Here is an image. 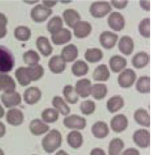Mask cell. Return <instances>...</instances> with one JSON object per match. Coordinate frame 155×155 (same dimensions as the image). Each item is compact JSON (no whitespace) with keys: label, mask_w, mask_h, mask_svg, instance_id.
Wrapping results in <instances>:
<instances>
[{"label":"cell","mask_w":155,"mask_h":155,"mask_svg":"<svg viewBox=\"0 0 155 155\" xmlns=\"http://www.w3.org/2000/svg\"><path fill=\"white\" fill-rule=\"evenodd\" d=\"M42 92L41 90L36 87H30L26 88L23 94L24 102L28 105H34L38 103L41 99Z\"/></svg>","instance_id":"5bb4252c"},{"label":"cell","mask_w":155,"mask_h":155,"mask_svg":"<svg viewBox=\"0 0 155 155\" xmlns=\"http://www.w3.org/2000/svg\"><path fill=\"white\" fill-rule=\"evenodd\" d=\"M140 7L145 11L149 12L150 10V1L142 0L139 1Z\"/></svg>","instance_id":"f907efd6"},{"label":"cell","mask_w":155,"mask_h":155,"mask_svg":"<svg viewBox=\"0 0 155 155\" xmlns=\"http://www.w3.org/2000/svg\"><path fill=\"white\" fill-rule=\"evenodd\" d=\"M7 22L8 19L6 16L2 13L0 12V39L3 38L7 35Z\"/></svg>","instance_id":"bcb514c9"},{"label":"cell","mask_w":155,"mask_h":155,"mask_svg":"<svg viewBox=\"0 0 155 155\" xmlns=\"http://www.w3.org/2000/svg\"><path fill=\"white\" fill-rule=\"evenodd\" d=\"M79 109L84 115L89 116L94 112L96 110V104L91 100H85L81 103Z\"/></svg>","instance_id":"ee69618b"},{"label":"cell","mask_w":155,"mask_h":155,"mask_svg":"<svg viewBox=\"0 0 155 155\" xmlns=\"http://www.w3.org/2000/svg\"><path fill=\"white\" fill-rule=\"evenodd\" d=\"M15 65V58L11 51L6 47L0 45V73H7Z\"/></svg>","instance_id":"7a4b0ae2"},{"label":"cell","mask_w":155,"mask_h":155,"mask_svg":"<svg viewBox=\"0 0 155 155\" xmlns=\"http://www.w3.org/2000/svg\"><path fill=\"white\" fill-rule=\"evenodd\" d=\"M62 94L66 102L70 104H75L79 101V96L74 87L71 85H66L62 90Z\"/></svg>","instance_id":"74e56055"},{"label":"cell","mask_w":155,"mask_h":155,"mask_svg":"<svg viewBox=\"0 0 155 155\" xmlns=\"http://www.w3.org/2000/svg\"><path fill=\"white\" fill-rule=\"evenodd\" d=\"M90 155H107V154L102 148L95 147L90 151Z\"/></svg>","instance_id":"681fc988"},{"label":"cell","mask_w":155,"mask_h":155,"mask_svg":"<svg viewBox=\"0 0 155 155\" xmlns=\"http://www.w3.org/2000/svg\"><path fill=\"white\" fill-rule=\"evenodd\" d=\"M132 138L134 143L140 148H147L150 145V133L146 129L142 128L136 130Z\"/></svg>","instance_id":"9c48e42d"},{"label":"cell","mask_w":155,"mask_h":155,"mask_svg":"<svg viewBox=\"0 0 155 155\" xmlns=\"http://www.w3.org/2000/svg\"><path fill=\"white\" fill-rule=\"evenodd\" d=\"M48 66L51 73L60 74L65 71L67 65L61 55H54L49 59Z\"/></svg>","instance_id":"2e32d148"},{"label":"cell","mask_w":155,"mask_h":155,"mask_svg":"<svg viewBox=\"0 0 155 155\" xmlns=\"http://www.w3.org/2000/svg\"><path fill=\"white\" fill-rule=\"evenodd\" d=\"M79 54L78 47L73 44L65 45L61 50V56L67 62H72L76 60Z\"/></svg>","instance_id":"603a6c76"},{"label":"cell","mask_w":155,"mask_h":155,"mask_svg":"<svg viewBox=\"0 0 155 155\" xmlns=\"http://www.w3.org/2000/svg\"><path fill=\"white\" fill-rule=\"evenodd\" d=\"M28 128L30 132L34 136H39L46 134L50 131V126L42 119H34L30 121Z\"/></svg>","instance_id":"4fadbf2b"},{"label":"cell","mask_w":155,"mask_h":155,"mask_svg":"<svg viewBox=\"0 0 155 155\" xmlns=\"http://www.w3.org/2000/svg\"><path fill=\"white\" fill-rule=\"evenodd\" d=\"M119 39L118 35L110 31L102 32L99 37V41L101 46L107 50L113 48L116 44Z\"/></svg>","instance_id":"30bf717a"},{"label":"cell","mask_w":155,"mask_h":155,"mask_svg":"<svg viewBox=\"0 0 155 155\" xmlns=\"http://www.w3.org/2000/svg\"><path fill=\"white\" fill-rule=\"evenodd\" d=\"M110 70L115 73H120L127 65V59L120 55H114L111 56L108 61Z\"/></svg>","instance_id":"44dd1931"},{"label":"cell","mask_w":155,"mask_h":155,"mask_svg":"<svg viewBox=\"0 0 155 155\" xmlns=\"http://www.w3.org/2000/svg\"><path fill=\"white\" fill-rule=\"evenodd\" d=\"M59 116V113L54 108H47L41 113L42 120L46 124L56 122Z\"/></svg>","instance_id":"60d3db41"},{"label":"cell","mask_w":155,"mask_h":155,"mask_svg":"<svg viewBox=\"0 0 155 155\" xmlns=\"http://www.w3.org/2000/svg\"><path fill=\"white\" fill-rule=\"evenodd\" d=\"M31 155H37V154H31Z\"/></svg>","instance_id":"6f0895ef"},{"label":"cell","mask_w":155,"mask_h":155,"mask_svg":"<svg viewBox=\"0 0 155 155\" xmlns=\"http://www.w3.org/2000/svg\"><path fill=\"white\" fill-rule=\"evenodd\" d=\"M16 82L14 79L7 73H0V91H8L15 90Z\"/></svg>","instance_id":"4dcf8cb0"},{"label":"cell","mask_w":155,"mask_h":155,"mask_svg":"<svg viewBox=\"0 0 155 155\" xmlns=\"http://www.w3.org/2000/svg\"><path fill=\"white\" fill-rule=\"evenodd\" d=\"M0 98L4 106L9 109L19 105L22 101L21 94L15 90L3 92Z\"/></svg>","instance_id":"8992f818"},{"label":"cell","mask_w":155,"mask_h":155,"mask_svg":"<svg viewBox=\"0 0 155 155\" xmlns=\"http://www.w3.org/2000/svg\"><path fill=\"white\" fill-rule=\"evenodd\" d=\"M92 77L93 80L98 82H105L110 77V71L107 65L105 64H100L94 70Z\"/></svg>","instance_id":"484cf974"},{"label":"cell","mask_w":155,"mask_h":155,"mask_svg":"<svg viewBox=\"0 0 155 155\" xmlns=\"http://www.w3.org/2000/svg\"><path fill=\"white\" fill-rule=\"evenodd\" d=\"M110 4L115 8L119 9V10H122V9L125 8L127 6V5L128 4V1H127V0H122V1L112 0V1H111Z\"/></svg>","instance_id":"7dc6e473"},{"label":"cell","mask_w":155,"mask_h":155,"mask_svg":"<svg viewBox=\"0 0 155 155\" xmlns=\"http://www.w3.org/2000/svg\"><path fill=\"white\" fill-rule=\"evenodd\" d=\"M24 62L28 66H35L39 64L40 56L34 50H28L25 51L22 55Z\"/></svg>","instance_id":"ab89813d"},{"label":"cell","mask_w":155,"mask_h":155,"mask_svg":"<svg viewBox=\"0 0 155 155\" xmlns=\"http://www.w3.org/2000/svg\"><path fill=\"white\" fill-rule=\"evenodd\" d=\"M91 131L94 137L102 139L108 135L110 129L106 122L104 121H97L93 124Z\"/></svg>","instance_id":"d6986e66"},{"label":"cell","mask_w":155,"mask_h":155,"mask_svg":"<svg viewBox=\"0 0 155 155\" xmlns=\"http://www.w3.org/2000/svg\"><path fill=\"white\" fill-rule=\"evenodd\" d=\"M108 93L107 86L102 83L92 85L91 95L96 100H101L105 97Z\"/></svg>","instance_id":"8d00e7d4"},{"label":"cell","mask_w":155,"mask_h":155,"mask_svg":"<svg viewBox=\"0 0 155 155\" xmlns=\"http://www.w3.org/2000/svg\"><path fill=\"white\" fill-rule=\"evenodd\" d=\"M121 155H140V153L136 148L130 147L125 150L122 153Z\"/></svg>","instance_id":"c3c4849f"},{"label":"cell","mask_w":155,"mask_h":155,"mask_svg":"<svg viewBox=\"0 0 155 155\" xmlns=\"http://www.w3.org/2000/svg\"><path fill=\"white\" fill-rule=\"evenodd\" d=\"M150 62V55L145 51H140L135 54L131 59L132 65L136 69L145 67Z\"/></svg>","instance_id":"83f0119b"},{"label":"cell","mask_w":155,"mask_h":155,"mask_svg":"<svg viewBox=\"0 0 155 155\" xmlns=\"http://www.w3.org/2000/svg\"><path fill=\"white\" fill-rule=\"evenodd\" d=\"M26 73L31 82L36 81L42 78L44 74V69L39 64L35 66H28L26 67Z\"/></svg>","instance_id":"d6a6232c"},{"label":"cell","mask_w":155,"mask_h":155,"mask_svg":"<svg viewBox=\"0 0 155 155\" xmlns=\"http://www.w3.org/2000/svg\"><path fill=\"white\" fill-rule=\"evenodd\" d=\"M91 87L92 84L90 79L82 78L76 82L74 89L79 97L84 99L91 95Z\"/></svg>","instance_id":"9a60e30c"},{"label":"cell","mask_w":155,"mask_h":155,"mask_svg":"<svg viewBox=\"0 0 155 155\" xmlns=\"http://www.w3.org/2000/svg\"><path fill=\"white\" fill-rule=\"evenodd\" d=\"M5 114V111L4 108L2 107V106L0 104V119L3 117V116Z\"/></svg>","instance_id":"11a10c76"},{"label":"cell","mask_w":155,"mask_h":155,"mask_svg":"<svg viewBox=\"0 0 155 155\" xmlns=\"http://www.w3.org/2000/svg\"><path fill=\"white\" fill-rule=\"evenodd\" d=\"M62 143L61 132L56 129H52L46 133L41 141L42 148L48 154H52L59 149Z\"/></svg>","instance_id":"6da1fadb"},{"label":"cell","mask_w":155,"mask_h":155,"mask_svg":"<svg viewBox=\"0 0 155 155\" xmlns=\"http://www.w3.org/2000/svg\"><path fill=\"white\" fill-rule=\"evenodd\" d=\"M124 104V99L121 96L114 95L108 99L106 107L110 113H114L121 110Z\"/></svg>","instance_id":"4316f807"},{"label":"cell","mask_w":155,"mask_h":155,"mask_svg":"<svg viewBox=\"0 0 155 155\" xmlns=\"http://www.w3.org/2000/svg\"><path fill=\"white\" fill-rule=\"evenodd\" d=\"M64 125L72 130H82L87 126V120L85 117L78 114H70L63 119Z\"/></svg>","instance_id":"277c9868"},{"label":"cell","mask_w":155,"mask_h":155,"mask_svg":"<svg viewBox=\"0 0 155 155\" xmlns=\"http://www.w3.org/2000/svg\"><path fill=\"white\" fill-rule=\"evenodd\" d=\"M51 104L54 108L56 109L59 114L64 116L69 115L70 113V108L62 97L59 96H54L52 99Z\"/></svg>","instance_id":"f546056e"},{"label":"cell","mask_w":155,"mask_h":155,"mask_svg":"<svg viewBox=\"0 0 155 155\" xmlns=\"http://www.w3.org/2000/svg\"><path fill=\"white\" fill-rule=\"evenodd\" d=\"M103 56L102 51L98 48H87L84 54L85 60L90 63H97L102 60Z\"/></svg>","instance_id":"836d02e7"},{"label":"cell","mask_w":155,"mask_h":155,"mask_svg":"<svg viewBox=\"0 0 155 155\" xmlns=\"http://www.w3.org/2000/svg\"><path fill=\"white\" fill-rule=\"evenodd\" d=\"M71 38L72 35L71 31L68 29L65 28H63L59 31L51 36L52 42L56 45H63L71 41Z\"/></svg>","instance_id":"d4e9b609"},{"label":"cell","mask_w":155,"mask_h":155,"mask_svg":"<svg viewBox=\"0 0 155 155\" xmlns=\"http://www.w3.org/2000/svg\"><path fill=\"white\" fill-rule=\"evenodd\" d=\"M111 129L116 133L124 131L128 127V120L123 114H118L114 116L110 122Z\"/></svg>","instance_id":"8fae6325"},{"label":"cell","mask_w":155,"mask_h":155,"mask_svg":"<svg viewBox=\"0 0 155 155\" xmlns=\"http://www.w3.org/2000/svg\"><path fill=\"white\" fill-rule=\"evenodd\" d=\"M63 28V21L59 16H53L47 24V30L51 35L56 34Z\"/></svg>","instance_id":"e575fe53"},{"label":"cell","mask_w":155,"mask_h":155,"mask_svg":"<svg viewBox=\"0 0 155 155\" xmlns=\"http://www.w3.org/2000/svg\"><path fill=\"white\" fill-rule=\"evenodd\" d=\"M134 48V41L129 36L124 35L118 41V49L124 55L130 56L133 52Z\"/></svg>","instance_id":"ac0fdd59"},{"label":"cell","mask_w":155,"mask_h":155,"mask_svg":"<svg viewBox=\"0 0 155 155\" xmlns=\"http://www.w3.org/2000/svg\"><path fill=\"white\" fill-rule=\"evenodd\" d=\"M136 74L131 68H125L117 77V83L122 88H129L135 82Z\"/></svg>","instance_id":"52a82bcc"},{"label":"cell","mask_w":155,"mask_h":155,"mask_svg":"<svg viewBox=\"0 0 155 155\" xmlns=\"http://www.w3.org/2000/svg\"><path fill=\"white\" fill-rule=\"evenodd\" d=\"M14 36L19 41H27L31 36V30L27 26L19 25L16 27L14 30Z\"/></svg>","instance_id":"f35d334b"},{"label":"cell","mask_w":155,"mask_h":155,"mask_svg":"<svg viewBox=\"0 0 155 155\" xmlns=\"http://www.w3.org/2000/svg\"><path fill=\"white\" fill-rule=\"evenodd\" d=\"M138 31L139 34L145 38L150 37V19L149 18H143L138 25Z\"/></svg>","instance_id":"f6af8a7d"},{"label":"cell","mask_w":155,"mask_h":155,"mask_svg":"<svg viewBox=\"0 0 155 155\" xmlns=\"http://www.w3.org/2000/svg\"><path fill=\"white\" fill-rule=\"evenodd\" d=\"M36 46L41 54L45 56H49L53 52V48L47 38L43 36H39L36 41Z\"/></svg>","instance_id":"cb8c5ba5"},{"label":"cell","mask_w":155,"mask_h":155,"mask_svg":"<svg viewBox=\"0 0 155 155\" xmlns=\"http://www.w3.org/2000/svg\"><path fill=\"white\" fill-rule=\"evenodd\" d=\"M124 146V142L120 138H113L109 142L108 147V154L121 155Z\"/></svg>","instance_id":"1f68e13d"},{"label":"cell","mask_w":155,"mask_h":155,"mask_svg":"<svg viewBox=\"0 0 155 155\" xmlns=\"http://www.w3.org/2000/svg\"><path fill=\"white\" fill-rule=\"evenodd\" d=\"M73 34L79 39L87 38L92 31L91 24L85 21H80L73 27Z\"/></svg>","instance_id":"e0dca14e"},{"label":"cell","mask_w":155,"mask_h":155,"mask_svg":"<svg viewBox=\"0 0 155 155\" xmlns=\"http://www.w3.org/2000/svg\"><path fill=\"white\" fill-rule=\"evenodd\" d=\"M133 118L137 124L147 128L150 127V116L145 109L136 110L133 114Z\"/></svg>","instance_id":"f1b7e54d"},{"label":"cell","mask_w":155,"mask_h":155,"mask_svg":"<svg viewBox=\"0 0 155 155\" xmlns=\"http://www.w3.org/2000/svg\"><path fill=\"white\" fill-rule=\"evenodd\" d=\"M6 133V127L4 123L0 121V138L4 136Z\"/></svg>","instance_id":"f5cc1de1"},{"label":"cell","mask_w":155,"mask_h":155,"mask_svg":"<svg viewBox=\"0 0 155 155\" xmlns=\"http://www.w3.org/2000/svg\"><path fill=\"white\" fill-rule=\"evenodd\" d=\"M136 90L141 94H148L150 92V78L148 76H140L136 83Z\"/></svg>","instance_id":"b9f144b4"},{"label":"cell","mask_w":155,"mask_h":155,"mask_svg":"<svg viewBox=\"0 0 155 155\" xmlns=\"http://www.w3.org/2000/svg\"><path fill=\"white\" fill-rule=\"evenodd\" d=\"M0 155H5L4 151H3V150L2 148H0Z\"/></svg>","instance_id":"9f6ffc18"},{"label":"cell","mask_w":155,"mask_h":155,"mask_svg":"<svg viewBox=\"0 0 155 155\" xmlns=\"http://www.w3.org/2000/svg\"><path fill=\"white\" fill-rule=\"evenodd\" d=\"M54 155H69V154L64 150H59L56 151Z\"/></svg>","instance_id":"db71d44e"},{"label":"cell","mask_w":155,"mask_h":155,"mask_svg":"<svg viewBox=\"0 0 155 155\" xmlns=\"http://www.w3.org/2000/svg\"><path fill=\"white\" fill-rule=\"evenodd\" d=\"M62 18L66 25L71 28H73L75 25L81 21L79 12L73 8L65 9L62 13Z\"/></svg>","instance_id":"7402d4cb"},{"label":"cell","mask_w":155,"mask_h":155,"mask_svg":"<svg viewBox=\"0 0 155 155\" xmlns=\"http://www.w3.org/2000/svg\"><path fill=\"white\" fill-rule=\"evenodd\" d=\"M107 24L111 30L119 32L124 28L125 20L122 13L119 12H113L108 15Z\"/></svg>","instance_id":"ba28073f"},{"label":"cell","mask_w":155,"mask_h":155,"mask_svg":"<svg viewBox=\"0 0 155 155\" xmlns=\"http://www.w3.org/2000/svg\"><path fill=\"white\" fill-rule=\"evenodd\" d=\"M52 13L51 8L46 7L42 4H39L31 8L30 15L35 22L41 23L45 21Z\"/></svg>","instance_id":"5b68a950"},{"label":"cell","mask_w":155,"mask_h":155,"mask_svg":"<svg viewBox=\"0 0 155 155\" xmlns=\"http://www.w3.org/2000/svg\"><path fill=\"white\" fill-rule=\"evenodd\" d=\"M112 10L111 4L108 1H98L92 2L89 7V12L95 18H102L108 15Z\"/></svg>","instance_id":"3957f363"},{"label":"cell","mask_w":155,"mask_h":155,"mask_svg":"<svg viewBox=\"0 0 155 155\" xmlns=\"http://www.w3.org/2000/svg\"><path fill=\"white\" fill-rule=\"evenodd\" d=\"M57 2L58 1H42V4L46 7L51 8V7H54L57 4Z\"/></svg>","instance_id":"816d5d0a"},{"label":"cell","mask_w":155,"mask_h":155,"mask_svg":"<svg viewBox=\"0 0 155 155\" xmlns=\"http://www.w3.org/2000/svg\"><path fill=\"white\" fill-rule=\"evenodd\" d=\"M6 122L10 125L18 127L21 125L24 120L23 112L16 108L9 109L5 114Z\"/></svg>","instance_id":"7c38bea8"},{"label":"cell","mask_w":155,"mask_h":155,"mask_svg":"<svg viewBox=\"0 0 155 155\" xmlns=\"http://www.w3.org/2000/svg\"><path fill=\"white\" fill-rule=\"evenodd\" d=\"M89 71V66L83 60H77L71 66V72L75 76L81 77L86 75Z\"/></svg>","instance_id":"d590c367"},{"label":"cell","mask_w":155,"mask_h":155,"mask_svg":"<svg viewBox=\"0 0 155 155\" xmlns=\"http://www.w3.org/2000/svg\"><path fill=\"white\" fill-rule=\"evenodd\" d=\"M15 76L19 84L22 87H26L31 82L26 73V67H18L15 71Z\"/></svg>","instance_id":"7bdbcfd3"},{"label":"cell","mask_w":155,"mask_h":155,"mask_svg":"<svg viewBox=\"0 0 155 155\" xmlns=\"http://www.w3.org/2000/svg\"><path fill=\"white\" fill-rule=\"evenodd\" d=\"M67 143L71 148L77 150L81 148L84 143L82 134L78 130H71L66 137Z\"/></svg>","instance_id":"ffe728a7"}]
</instances>
